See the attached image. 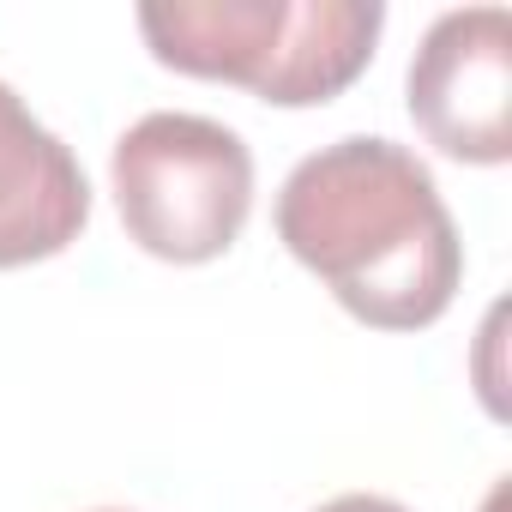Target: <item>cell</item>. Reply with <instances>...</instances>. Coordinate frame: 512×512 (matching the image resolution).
<instances>
[{"instance_id":"6da1fadb","label":"cell","mask_w":512,"mask_h":512,"mask_svg":"<svg viewBox=\"0 0 512 512\" xmlns=\"http://www.w3.org/2000/svg\"><path fill=\"white\" fill-rule=\"evenodd\" d=\"M278 241L344 314L380 332L434 326L464 278V241L428 163L368 133L290 169L278 193Z\"/></svg>"},{"instance_id":"7a4b0ae2","label":"cell","mask_w":512,"mask_h":512,"mask_svg":"<svg viewBox=\"0 0 512 512\" xmlns=\"http://www.w3.org/2000/svg\"><path fill=\"white\" fill-rule=\"evenodd\" d=\"M380 0H169L139 7L151 55L193 79L247 85L260 103L314 109L374 61Z\"/></svg>"},{"instance_id":"3957f363","label":"cell","mask_w":512,"mask_h":512,"mask_svg":"<svg viewBox=\"0 0 512 512\" xmlns=\"http://www.w3.org/2000/svg\"><path fill=\"white\" fill-rule=\"evenodd\" d=\"M115 205L127 235L169 266H205L235 247L253 211V151L211 115L157 109L115 139Z\"/></svg>"},{"instance_id":"277c9868","label":"cell","mask_w":512,"mask_h":512,"mask_svg":"<svg viewBox=\"0 0 512 512\" xmlns=\"http://www.w3.org/2000/svg\"><path fill=\"white\" fill-rule=\"evenodd\" d=\"M410 121L458 163L512 157V13H440L410 61Z\"/></svg>"},{"instance_id":"5b68a950","label":"cell","mask_w":512,"mask_h":512,"mask_svg":"<svg viewBox=\"0 0 512 512\" xmlns=\"http://www.w3.org/2000/svg\"><path fill=\"white\" fill-rule=\"evenodd\" d=\"M91 217V181L79 157L0 85V272L55 260Z\"/></svg>"},{"instance_id":"8992f818","label":"cell","mask_w":512,"mask_h":512,"mask_svg":"<svg viewBox=\"0 0 512 512\" xmlns=\"http://www.w3.org/2000/svg\"><path fill=\"white\" fill-rule=\"evenodd\" d=\"M320 512H404V506L386 500V494H338V500H326Z\"/></svg>"}]
</instances>
